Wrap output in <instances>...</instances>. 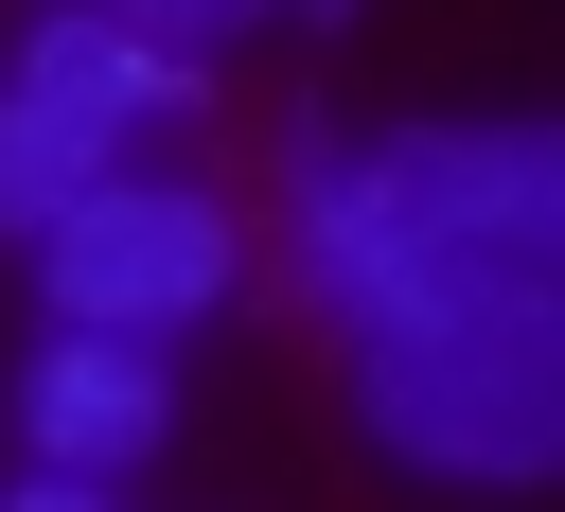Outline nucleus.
<instances>
[{
  "label": "nucleus",
  "instance_id": "1",
  "mask_svg": "<svg viewBox=\"0 0 565 512\" xmlns=\"http://www.w3.org/2000/svg\"><path fill=\"white\" fill-rule=\"evenodd\" d=\"M282 247L353 353V424L406 477L441 494L565 477V141L547 124L300 141Z\"/></svg>",
  "mask_w": 565,
  "mask_h": 512
},
{
  "label": "nucleus",
  "instance_id": "2",
  "mask_svg": "<svg viewBox=\"0 0 565 512\" xmlns=\"http://www.w3.org/2000/svg\"><path fill=\"white\" fill-rule=\"evenodd\" d=\"M212 71L194 53H159V35H124V18H88V0H53L35 35H18V71H0V230L35 247L71 194H106L124 177V141L141 124H177Z\"/></svg>",
  "mask_w": 565,
  "mask_h": 512
},
{
  "label": "nucleus",
  "instance_id": "3",
  "mask_svg": "<svg viewBox=\"0 0 565 512\" xmlns=\"http://www.w3.org/2000/svg\"><path fill=\"white\" fill-rule=\"evenodd\" d=\"M35 282H53V318L71 335H194L230 282H247V230H230V194L212 177H106V194H71L53 230H35Z\"/></svg>",
  "mask_w": 565,
  "mask_h": 512
},
{
  "label": "nucleus",
  "instance_id": "4",
  "mask_svg": "<svg viewBox=\"0 0 565 512\" xmlns=\"http://www.w3.org/2000/svg\"><path fill=\"white\" fill-rule=\"evenodd\" d=\"M0 406H18V477H141L159 459V424H177V353L159 335H71V318H35V353L0 371Z\"/></svg>",
  "mask_w": 565,
  "mask_h": 512
},
{
  "label": "nucleus",
  "instance_id": "5",
  "mask_svg": "<svg viewBox=\"0 0 565 512\" xmlns=\"http://www.w3.org/2000/svg\"><path fill=\"white\" fill-rule=\"evenodd\" d=\"M88 18H124V35H159V53H230V35L282 18V0H88Z\"/></svg>",
  "mask_w": 565,
  "mask_h": 512
},
{
  "label": "nucleus",
  "instance_id": "6",
  "mask_svg": "<svg viewBox=\"0 0 565 512\" xmlns=\"http://www.w3.org/2000/svg\"><path fill=\"white\" fill-rule=\"evenodd\" d=\"M0 512H124V494H88V477H18Z\"/></svg>",
  "mask_w": 565,
  "mask_h": 512
},
{
  "label": "nucleus",
  "instance_id": "7",
  "mask_svg": "<svg viewBox=\"0 0 565 512\" xmlns=\"http://www.w3.org/2000/svg\"><path fill=\"white\" fill-rule=\"evenodd\" d=\"M318 18H335V0H318Z\"/></svg>",
  "mask_w": 565,
  "mask_h": 512
}]
</instances>
